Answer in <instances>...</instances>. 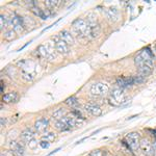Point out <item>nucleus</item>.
Wrapping results in <instances>:
<instances>
[{"instance_id": "4be33fe9", "label": "nucleus", "mask_w": 156, "mask_h": 156, "mask_svg": "<svg viewBox=\"0 0 156 156\" xmlns=\"http://www.w3.org/2000/svg\"><path fill=\"white\" fill-rule=\"evenodd\" d=\"M16 38V31L14 29H10L4 34V39L8 41H12Z\"/></svg>"}, {"instance_id": "f8f14e48", "label": "nucleus", "mask_w": 156, "mask_h": 156, "mask_svg": "<svg viewBox=\"0 0 156 156\" xmlns=\"http://www.w3.org/2000/svg\"><path fill=\"white\" fill-rule=\"evenodd\" d=\"M34 135H36V132H34V130L29 129V128H26L25 130H23L22 132H21V138L23 142L25 143H29L30 140H32L34 138Z\"/></svg>"}, {"instance_id": "c756f323", "label": "nucleus", "mask_w": 156, "mask_h": 156, "mask_svg": "<svg viewBox=\"0 0 156 156\" xmlns=\"http://www.w3.org/2000/svg\"><path fill=\"white\" fill-rule=\"evenodd\" d=\"M155 133H156V130H155Z\"/></svg>"}, {"instance_id": "9d476101", "label": "nucleus", "mask_w": 156, "mask_h": 156, "mask_svg": "<svg viewBox=\"0 0 156 156\" xmlns=\"http://www.w3.org/2000/svg\"><path fill=\"white\" fill-rule=\"evenodd\" d=\"M117 83L121 86V88H128V86L135 84L134 77H123V76H121V77L117 78Z\"/></svg>"}, {"instance_id": "dca6fc26", "label": "nucleus", "mask_w": 156, "mask_h": 156, "mask_svg": "<svg viewBox=\"0 0 156 156\" xmlns=\"http://www.w3.org/2000/svg\"><path fill=\"white\" fill-rule=\"evenodd\" d=\"M17 100H18V94L16 92H10V93L5 94L2 97V101L5 103H12V102H16Z\"/></svg>"}, {"instance_id": "f3484780", "label": "nucleus", "mask_w": 156, "mask_h": 156, "mask_svg": "<svg viewBox=\"0 0 156 156\" xmlns=\"http://www.w3.org/2000/svg\"><path fill=\"white\" fill-rule=\"evenodd\" d=\"M55 128H56L57 130H60V131H67V130L70 129L69 126L67 125V123H66L62 119L58 120V121L55 122Z\"/></svg>"}, {"instance_id": "0eeeda50", "label": "nucleus", "mask_w": 156, "mask_h": 156, "mask_svg": "<svg viewBox=\"0 0 156 156\" xmlns=\"http://www.w3.org/2000/svg\"><path fill=\"white\" fill-rule=\"evenodd\" d=\"M22 142H16L12 140L10 143V148L16 156H23L25 153V149H24V144H21Z\"/></svg>"}, {"instance_id": "a878e982", "label": "nucleus", "mask_w": 156, "mask_h": 156, "mask_svg": "<svg viewBox=\"0 0 156 156\" xmlns=\"http://www.w3.org/2000/svg\"><path fill=\"white\" fill-rule=\"evenodd\" d=\"M36 145H38V142H36V140H30L28 143V146H29V148H31V149H34L36 147Z\"/></svg>"}, {"instance_id": "f257e3e1", "label": "nucleus", "mask_w": 156, "mask_h": 156, "mask_svg": "<svg viewBox=\"0 0 156 156\" xmlns=\"http://www.w3.org/2000/svg\"><path fill=\"white\" fill-rule=\"evenodd\" d=\"M73 28L80 36H90V25L84 19H76L72 23Z\"/></svg>"}, {"instance_id": "cd10ccee", "label": "nucleus", "mask_w": 156, "mask_h": 156, "mask_svg": "<svg viewBox=\"0 0 156 156\" xmlns=\"http://www.w3.org/2000/svg\"><path fill=\"white\" fill-rule=\"evenodd\" d=\"M152 144H153V156H156V142Z\"/></svg>"}, {"instance_id": "9b49d317", "label": "nucleus", "mask_w": 156, "mask_h": 156, "mask_svg": "<svg viewBox=\"0 0 156 156\" xmlns=\"http://www.w3.org/2000/svg\"><path fill=\"white\" fill-rule=\"evenodd\" d=\"M104 14L106 16V18L108 19L109 21H112V22H116V21L119 19V10L114 8H110L105 10Z\"/></svg>"}, {"instance_id": "a211bd4d", "label": "nucleus", "mask_w": 156, "mask_h": 156, "mask_svg": "<svg viewBox=\"0 0 156 156\" xmlns=\"http://www.w3.org/2000/svg\"><path fill=\"white\" fill-rule=\"evenodd\" d=\"M65 114H66L65 109H64V108H58V109H56L54 112H53V118L58 121V120H62V118H65Z\"/></svg>"}, {"instance_id": "7ed1b4c3", "label": "nucleus", "mask_w": 156, "mask_h": 156, "mask_svg": "<svg viewBox=\"0 0 156 156\" xmlns=\"http://www.w3.org/2000/svg\"><path fill=\"white\" fill-rule=\"evenodd\" d=\"M109 101L114 106H119L124 102V92L122 88H114L109 96Z\"/></svg>"}, {"instance_id": "c85d7f7f", "label": "nucleus", "mask_w": 156, "mask_h": 156, "mask_svg": "<svg viewBox=\"0 0 156 156\" xmlns=\"http://www.w3.org/2000/svg\"><path fill=\"white\" fill-rule=\"evenodd\" d=\"M5 124V120L4 118H1V126H3V125Z\"/></svg>"}, {"instance_id": "ddd939ff", "label": "nucleus", "mask_w": 156, "mask_h": 156, "mask_svg": "<svg viewBox=\"0 0 156 156\" xmlns=\"http://www.w3.org/2000/svg\"><path fill=\"white\" fill-rule=\"evenodd\" d=\"M60 39L62 41H64L65 43H67L68 45H72L74 44V38L71 34V32H69L68 30H62L58 34Z\"/></svg>"}, {"instance_id": "6e6552de", "label": "nucleus", "mask_w": 156, "mask_h": 156, "mask_svg": "<svg viewBox=\"0 0 156 156\" xmlns=\"http://www.w3.org/2000/svg\"><path fill=\"white\" fill-rule=\"evenodd\" d=\"M84 110L88 112V114H91L94 117H99L102 114V109L100 108V106L94 103H86L84 105Z\"/></svg>"}, {"instance_id": "2eb2a0df", "label": "nucleus", "mask_w": 156, "mask_h": 156, "mask_svg": "<svg viewBox=\"0 0 156 156\" xmlns=\"http://www.w3.org/2000/svg\"><path fill=\"white\" fill-rule=\"evenodd\" d=\"M88 25H90V36H91V38H97V36H99V34L101 32L100 25H99L97 22L88 23Z\"/></svg>"}, {"instance_id": "20e7f679", "label": "nucleus", "mask_w": 156, "mask_h": 156, "mask_svg": "<svg viewBox=\"0 0 156 156\" xmlns=\"http://www.w3.org/2000/svg\"><path fill=\"white\" fill-rule=\"evenodd\" d=\"M90 91L95 96H102V95H105L106 93H108L109 86L108 84L104 82H96L92 84Z\"/></svg>"}, {"instance_id": "393cba45", "label": "nucleus", "mask_w": 156, "mask_h": 156, "mask_svg": "<svg viewBox=\"0 0 156 156\" xmlns=\"http://www.w3.org/2000/svg\"><path fill=\"white\" fill-rule=\"evenodd\" d=\"M88 156H102V152L99 149H97V150L92 151L91 153L88 154Z\"/></svg>"}, {"instance_id": "5701e85b", "label": "nucleus", "mask_w": 156, "mask_h": 156, "mask_svg": "<svg viewBox=\"0 0 156 156\" xmlns=\"http://www.w3.org/2000/svg\"><path fill=\"white\" fill-rule=\"evenodd\" d=\"M34 75H32V74H28V73L22 72V78H23L25 81H31L34 79Z\"/></svg>"}, {"instance_id": "aec40b11", "label": "nucleus", "mask_w": 156, "mask_h": 156, "mask_svg": "<svg viewBox=\"0 0 156 156\" xmlns=\"http://www.w3.org/2000/svg\"><path fill=\"white\" fill-rule=\"evenodd\" d=\"M60 3V0H46L45 1V5H46L48 8H54L56 6H58Z\"/></svg>"}, {"instance_id": "1a4fd4ad", "label": "nucleus", "mask_w": 156, "mask_h": 156, "mask_svg": "<svg viewBox=\"0 0 156 156\" xmlns=\"http://www.w3.org/2000/svg\"><path fill=\"white\" fill-rule=\"evenodd\" d=\"M12 26H13V29L16 32H20V31L23 30L24 28V22L23 18H21L19 16H14L12 18Z\"/></svg>"}, {"instance_id": "b1692460", "label": "nucleus", "mask_w": 156, "mask_h": 156, "mask_svg": "<svg viewBox=\"0 0 156 156\" xmlns=\"http://www.w3.org/2000/svg\"><path fill=\"white\" fill-rule=\"evenodd\" d=\"M4 27H6V17L1 15L0 16V28L3 29Z\"/></svg>"}, {"instance_id": "39448f33", "label": "nucleus", "mask_w": 156, "mask_h": 156, "mask_svg": "<svg viewBox=\"0 0 156 156\" xmlns=\"http://www.w3.org/2000/svg\"><path fill=\"white\" fill-rule=\"evenodd\" d=\"M53 40L55 41V49L58 53L62 55H67L69 54V52H70V48H69V45L67 43H65L64 41L60 39V36H53Z\"/></svg>"}, {"instance_id": "4468645a", "label": "nucleus", "mask_w": 156, "mask_h": 156, "mask_svg": "<svg viewBox=\"0 0 156 156\" xmlns=\"http://www.w3.org/2000/svg\"><path fill=\"white\" fill-rule=\"evenodd\" d=\"M48 126H49V120L46 119V118L39 119L34 123V128H36V131H43V130L46 129Z\"/></svg>"}, {"instance_id": "bb28decb", "label": "nucleus", "mask_w": 156, "mask_h": 156, "mask_svg": "<svg viewBox=\"0 0 156 156\" xmlns=\"http://www.w3.org/2000/svg\"><path fill=\"white\" fill-rule=\"evenodd\" d=\"M40 146H41L42 148L47 149V148H49L50 143H48V142H45V140H42L41 143H40Z\"/></svg>"}, {"instance_id": "412c9836", "label": "nucleus", "mask_w": 156, "mask_h": 156, "mask_svg": "<svg viewBox=\"0 0 156 156\" xmlns=\"http://www.w3.org/2000/svg\"><path fill=\"white\" fill-rule=\"evenodd\" d=\"M54 140H55V134L52 132H48L42 136V140H45V142H48V143H51Z\"/></svg>"}, {"instance_id": "f03ea898", "label": "nucleus", "mask_w": 156, "mask_h": 156, "mask_svg": "<svg viewBox=\"0 0 156 156\" xmlns=\"http://www.w3.org/2000/svg\"><path fill=\"white\" fill-rule=\"evenodd\" d=\"M127 145L132 151H138V149L140 148V133L138 132H130L126 135L125 138Z\"/></svg>"}, {"instance_id": "6ab92c4d", "label": "nucleus", "mask_w": 156, "mask_h": 156, "mask_svg": "<svg viewBox=\"0 0 156 156\" xmlns=\"http://www.w3.org/2000/svg\"><path fill=\"white\" fill-rule=\"evenodd\" d=\"M65 103L67 104L68 106L74 108V107H76L78 105V99L76 98V97H70V98L66 99Z\"/></svg>"}, {"instance_id": "423d86ee", "label": "nucleus", "mask_w": 156, "mask_h": 156, "mask_svg": "<svg viewBox=\"0 0 156 156\" xmlns=\"http://www.w3.org/2000/svg\"><path fill=\"white\" fill-rule=\"evenodd\" d=\"M140 148L147 156H153V144L148 138H142L140 142Z\"/></svg>"}]
</instances>
